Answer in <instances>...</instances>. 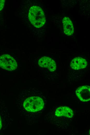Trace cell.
<instances>
[{"mask_svg": "<svg viewBox=\"0 0 90 135\" xmlns=\"http://www.w3.org/2000/svg\"><path fill=\"white\" fill-rule=\"evenodd\" d=\"M38 64L41 67L47 68L51 72L55 71L56 67L55 62L51 58L47 56H44L40 59Z\"/></svg>", "mask_w": 90, "mask_h": 135, "instance_id": "obj_5", "label": "cell"}, {"mask_svg": "<svg viewBox=\"0 0 90 135\" xmlns=\"http://www.w3.org/2000/svg\"><path fill=\"white\" fill-rule=\"evenodd\" d=\"M0 67L8 71H11L16 69L17 63L11 56L4 54L0 56Z\"/></svg>", "mask_w": 90, "mask_h": 135, "instance_id": "obj_3", "label": "cell"}, {"mask_svg": "<svg viewBox=\"0 0 90 135\" xmlns=\"http://www.w3.org/2000/svg\"><path fill=\"white\" fill-rule=\"evenodd\" d=\"M64 31L68 36L72 35L74 31L73 25L71 20L67 17H64L63 19Z\"/></svg>", "mask_w": 90, "mask_h": 135, "instance_id": "obj_7", "label": "cell"}, {"mask_svg": "<svg viewBox=\"0 0 90 135\" xmlns=\"http://www.w3.org/2000/svg\"><path fill=\"white\" fill-rule=\"evenodd\" d=\"M28 17L31 23L36 28L42 26L46 22L44 13L42 9L38 6H33L31 8Z\"/></svg>", "mask_w": 90, "mask_h": 135, "instance_id": "obj_2", "label": "cell"}, {"mask_svg": "<svg viewBox=\"0 0 90 135\" xmlns=\"http://www.w3.org/2000/svg\"><path fill=\"white\" fill-rule=\"evenodd\" d=\"M87 64V62L85 59L78 57L72 60L70 63V66L72 69L78 70L85 68Z\"/></svg>", "mask_w": 90, "mask_h": 135, "instance_id": "obj_6", "label": "cell"}, {"mask_svg": "<svg viewBox=\"0 0 90 135\" xmlns=\"http://www.w3.org/2000/svg\"><path fill=\"white\" fill-rule=\"evenodd\" d=\"M55 115L58 117L65 116L69 118H72L73 116V112L69 107L66 106H61L56 109Z\"/></svg>", "mask_w": 90, "mask_h": 135, "instance_id": "obj_8", "label": "cell"}, {"mask_svg": "<svg viewBox=\"0 0 90 135\" xmlns=\"http://www.w3.org/2000/svg\"><path fill=\"white\" fill-rule=\"evenodd\" d=\"M78 98L81 101L86 102L90 99V87L85 85L80 87L76 91Z\"/></svg>", "mask_w": 90, "mask_h": 135, "instance_id": "obj_4", "label": "cell"}, {"mask_svg": "<svg viewBox=\"0 0 90 135\" xmlns=\"http://www.w3.org/2000/svg\"><path fill=\"white\" fill-rule=\"evenodd\" d=\"M16 104L20 113L26 119L29 113L41 110L44 105L41 98L37 96H27L26 95L20 97Z\"/></svg>", "mask_w": 90, "mask_h": 135, "instance_id": "obj_1", "label": "cell"}, {"mask_svg": "<svg viewBox=\"0 0 90 135\" xmlns=\"http://www.w3.org/2000/svg\"><path fill=\"white\" fill-rule=\"evenodd\" d=\"M4 0H0V11L3 8L5 2Z\"/></svg>", "mask_w": 90, "mask_h": 135, "instance_id": "obj_9", "label": "cell"}, {"mask_svg": "<svg viewBox=\"0 0 90 135\" xmlns=\"http://www.w3.org/2000/svg\"><path fill=\"white\" fill-rule=\"evenodd\" d=\"M2 117L0 115V130L1 129L2 126Z\"/></svg>", "mask_w": 90, "mask_h": 135, "instance_id": "obj_10", "label": "cell"}]
</instances>
